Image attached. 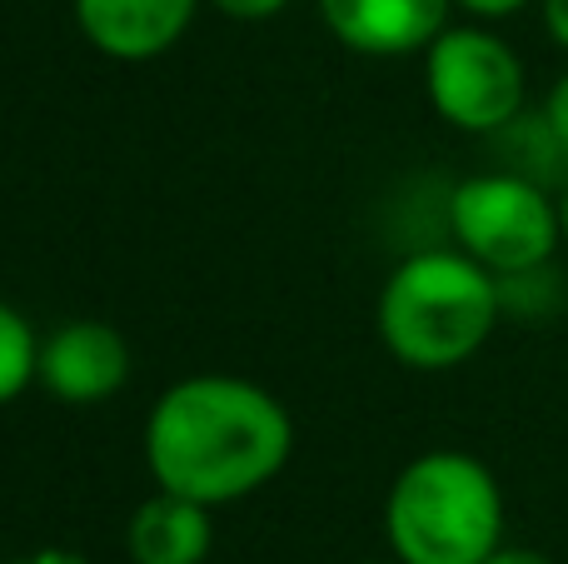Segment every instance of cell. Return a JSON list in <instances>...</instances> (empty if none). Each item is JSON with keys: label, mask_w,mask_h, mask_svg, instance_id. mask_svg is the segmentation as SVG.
Masks as SVG:
<instances>
[{"label": "cell", "mask_w": 568, "mask_h": 564, "mask_svg": "<svg viewBox=\"0 0 568 564\" xmlns=\"http://www.w3.org/2000/svg\"><path fill=\"white\" fill-rule=\"evenodd\" d=\"M290 450V410L240 375L175 380L145 420V465L155 485L210 510L265 490Z\"/></svg>", "instance_id": "6da1fadb"}, {"label": "cell", "mask_w": 568, "mask_h": 564, "mask_svg": "<svg viewBox=\"0 0 568 564\" xmlns=\"http://www.w3.org/2000/svg\"><path fill=\"white\" fill-rule=\"evenodd\" d=\"M504 310L499 275L464 250H414L389 270L374 325L409 370H454L479 355Z\"/></svg>", "instance_id": "7a4b0ae2"}, {"label": "cell", "mask_w": 568, "mask_h": 564, "mask_svg": "<svg viewBox=\"0 0 568 564\" xmlns=\"http://www.w3.org/2000/svg\"><path fill=\"white\" fill-rule=\"evenodd\" d=\"M384 535L399 564H484L504 545V490L484 460L429 450L389 485Z\"/></svg>", "instance_id": "3957f363"}, {"label": "cell", "mask_w": 568, "mask_h": 564, "mask_svg": "<svg viewBox=\"0 0 568 564\" xmlns=\"http://www.w3.org/2000/svg\"><path fill=\"white\" fill-rule=\"evenodd\" d=\"M449 235L499 280L534 275L564 240L559 200H549V190L524 170H484L454 185Z\"/></svg>", "instance_id": "277c9868"}, {"label": "cell", "mask_w": 568, "mask_h": 564, "mask_svg": "<svg viewBox=\"0 0 568 564\" xmlns=\"http://www.w3.org/2000/svg\"><path fill=\"white\" fill-rule=\"evenodd\" d=\"M424 90L449 125L494 135L524 110V60L479 26H444L424 50Z\"/></svg>", "instance_id": "5b68a950"}, {"label": "cell", "mask_w": 568, "mask_h": 564, "mask_svg": "<svg viewBox=\"0 0 568 564\" xmlns=\"http://www.w3.org/2000/svg\"><path fill=\"white\" fill-rule=\"evenodd\" d=\"M40 385L60 405H100L130 380V345L105 320H65L40 340Z\"/></svg>", "instance_id": "8992f818"}, {"label": "cell", "mask_w": 568, "mask_h": 564, "mask_svg": "<svg viewBox=\"0 0 568 564\" xmlns=\"http://www.w3.org/2000/svg\"><path fill=\"white\" fill-rule=\"evenodd\" d=\"M200 0H75V26L100 56L140 66L185 40Z\"/></svg>", "instance_id": "52a82bcc"}, {"label": "cell", "mask_w": 568, "mask_h": 564, "mask_svg": "<svg viewBox=\"0 0 568 564\" xmlns=\"http://www.w3.org/2000/svg\"><path fill=\"white\" fill-rule=\"evenodd\" d=\"M454 0H320V16L354 56H414L449 26Z\"/></svg>", "instance_id": "ba28073f"}, {"label": "cell", "mask_w": 568, "mask_h": 564, "mask_svg": "<svg viewBox=\"0 0 568 564\" xmlns=\"http://www.w3.org/2000/svg\"><path fill=\"white\" fill-rule=\"evenodd\" d=\"M215 545V525H210V505L185 495H150L145 505L130 515L125 550L135 564H205Z\"/></svg>", "instance_id": "9c48e42d"}, {"label": "cell", "mask_w": 568, "mask_h": 564, "mask_svg": "<svg viewBox=\"0 0 568 564\" xmlns=\"http://www.w3.org/2000/svg\"><path fill=\"white\" fill-rule=\"evenodd\" d=\"M40 375V340L16 305L0 300V405L20 400Z\"/></svg>", "instance_id": "30bf717a"}, {"label": "cell", "mask_w": 568, "mask_h": 564, "mask_svg": "<svg viewBox=\"0 0 568 564\" xmlns=\"http://www.w3.org/2000/svg\"><path fill=\"white\" fill-rule=\"evenodd\" d=\"M544 130L554 135V145L568 155V75L554 80L549 100H544Z\"/></svg>", "instance_id": "8fae6325"}, {"label": "cell", "mask_w": 568, "mask_h": 564, "mask_svg": "<svg viewBox=\"0 0 568 564\" xmlns=\"http://www.w3.org/2000/svg\"><path fill=\"white\" fill-rule=\"evenodd\" d=\"M210 6L230 20H270V16H280L290 0H210Z\"/></svg>", "instance_id": "7c38bea8"}, {"label": "cell", "mask_w": 568, "mask_h": 564, "mask_svg": "<svg viewBox=\"0 0 568 564\" xmlns=\"http://www.w3.org/2000/svg\"><path fill=\"white\" fill-rule=\"evenodd\" d=\"M454 6H464L479 20H504V16H514V10H524L529 0H454Z\"/></svg>", "instance_id": "4fadbf2b"}, {"label": "cell", "mask_w": 568, "mask_h": 564, "mask_svg": "<svg viewBox=\"0 0 568 564\" xmlns=\"http://www.w3.org/2000/svg\"><path fill=\"white\" fill-rule=\"evenodd\" d=\"M544 26H549V36L568 50V0H544Z\"/></svg>", "instance_id": "5bb4252c"}, {"label": "cell", "mask_w": 568, "mask_h": 564, "mask_svg": "<svg viewBox=\"0 0 568 564\" xmlns=\"http://www.w3.org/2000/svg\"><path fill=\"white\" fill-rule=\"evenodd\" d=\"M6 564H90V560L75 555V550H30V555L6 560Z\"/></svg>", "instance_id": "9a60e30c"}, {"label": "cell", "mask_w": 568, "mask_h": 564, "mask_svg": "<svg viewBox=\"0 0 568 564\" xmlns=\"http://www.w3.org/2000/svg\"><path fill=\"white\" fill-rule=\"evenodd\" d=\"M484 564H554L549 555H539V550H514V545H499Z\"/></svg>", "instance_id": "2e32d148"}, {"label": "cell", "mask_w": 568, "mask_h": 564, "mask_svg": "<svg viewBox=\"0 0 568 564\" xmlns=\"http://www.w3.org/2000/svg\"><path fill=\"white\" fill-rule=\"evenodd\" d=\"M559 220H564V240H568V190H564V200H559Z\"/></svg>", "instance_id": "e0dca14e"}]
</instances>
